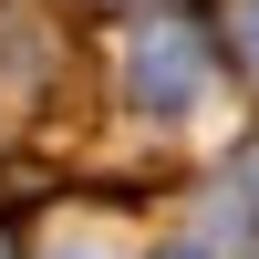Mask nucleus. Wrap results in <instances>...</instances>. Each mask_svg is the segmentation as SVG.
Wrapping results in <instances>:
<instances>
[{
	"label": "nucleus",
	"mask_w": 259,
	"mask_h": 259,
	"mask_svg": "<svg viewBox=\"0 0 259 259\" xmlns=\"http://www.w3.org/2000/svg\"><path fill=\"white\" fill-rule=\"evenodd\" d=\"M197 94V31H145L135 41V104H187Z\"/></svg>",
	"instance_id": "obj_1"
},
{
	"label": "nucleus",
	"mask_w": 259,
	"mask_h": 259,
	"mask_svg": "<svg viewBox=\"0 0 259 259\" xmlns=\"http://www.w3.org/2000/svg\"><path fill=\"white\" fill-rule=\"evenodd\" d=\"M249 41H259V21H249Z\"/></svg>",
	"instance_id": "obj_2"
}]
</instances>
